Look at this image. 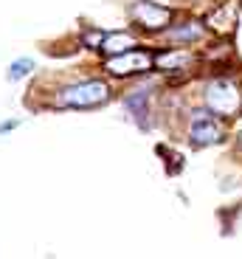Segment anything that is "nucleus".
I'll return each instance as SVG.
<instances>
[{
	"label": "nucleus",
	"instance_id": "obj_12",
	"mask_svg": "<svg viewBox=\"0 0 242 259\" xmlns=\"http://www.w3.org/2000/svg\"><path fill=\"white\" fill-rule=\"evenodd\" d=\"M102 39H105V31H99V28H90V31L82 34L85 48H99V46H102Z\"/></svg>",
	"mask_w": 242,
	"mask_h": 259
},
{
	"label": "nucleus",
	"instance_id": "obj_7",
	"mask_svg": "<svg viewBox=\"0 0 242 259\" xmlns=\"http://www.w3.org/2000/svg\"><path fill=\"white\" fill-rule=\"evenodd\" d=\"M195 54L189 51V46L183 48H166V51H158L155 54V65L166 73H175V71H189V65L195 62Z\"/></svg>",
	"mask_w": 242,
	"mask_h": 259
},
{
	"label": "nucleus",
	"instance_id": "obj_3",
	"mask_svg": "<svg viewBox=\"0 0 242 259\" xmlns=\"http://www.w3.org/2000/svg\"><path fill=\"white\" fill-rule=\"evenodd\" d=\"M223 136H225V130H223V124H220V118H217L206 104L197 107V110H191V116H189V141L195 144V147L220 144Z\"/></svg>",
	"mask_w": 242,
	"mask_h": 259
},
{
	"label": "nucleus",
	"instance_id": "obj_4",
	"mask_svg": "<svg viewBox=\"0 0 242 259\" xmlns=\"http://www.w3.org/2000/svg\"><path fill=\"white\" fill-rule=\"evenodd\" d=\"M152 68H155V51H147V48L141 51L138 46L105 59V71L113 76H138V73H147Z\"/></svg>",
	"mask_w": 242,
	"mask_h": 259
},
{
	"label": "nucleus",
	"instance_id": "obj_10",
	"mask_svg": "<svg viewBox=\"0 0 242 259\" xmlns=\"http://www.w3.org/2000/svg\"><path fill=\"white\" fill-rule=\"evenodd\" d=\"M209 31H231L236 23V9L231 3H223V6H217L214 12L209 14Z\"/></svg>",
	"mask_w": 242,
	"mask_h": 259
},
{
	"label": "nucleus",
	"instance_id": "obj_2",
	"mask_svg": "<svg viewBox=\"0 0 242 259\" xmlns=\"http://www.w3.org/2000/svg\"><path fill=\"white\" fill-rule=\"evenodd\" d=\"M203 104L217 118H236L242 110V91L228 76H214L203 88Z\"/></svg>",
	"mask_w": 242,
	"mask_h": 259
},
{
	"label": "nucleus",
	"instance_id": "obj_8",
	"mask_svg": "<svg viewBox=\"0 0 242 259\" xmlns=\"http://www.w3.org/2000/svg\"><path fill=\"white\" fill-rule=\"evenodd\" d=\"M124 107L141 130H150V91H132L124 96Z\"/></svg>",
	"mask_w": 242,
	"mask_h": 259
},
{
	"label": "nucleus",
	"instance_id": "obj_11",
	"mask_svg": "<svg viewBox=\"0 0 242 259\" xmlns=\"http://www.w3.org/2000/svg\"><path fill=\"white\" fill-rule=\"evenodd\" d=\"M31 71H34V59L23 57V59H17V62H12V65H9V73H6V76L12 79V82H17V79L28 76Z\"/></svg>",
	"mask_w": 242,
	"mask_h": 259
},
{
	"label": "nucleus",
	"instance_id": "obj_13",
	"mask_svg": "<svg viewBox=\"0 0 242 259\" xmlns=\"http://www.w3.org/2000/svg\"><path fill=\"white\" fill-rule=\"evenodd\" d=\"M17 124L20 121H3V124H0V133H9V130H14Z\"/></svg>",
	"mask_w": 242,
	"mask_h": 259
},
{
	"label": "nucleus",
	"instance_id": "obj_1",
	"mask_svg": "<svg viewBox=\"0 0 242 259\" xmlns=\"http://www.w3.org/2000/svg\"><path fill=\"white\" fill-rule=\"evenodd\" d=\"M110 102V84L105 79H85V82H73L62 91H57L54 107H65V110H90L99 104Z\"/></svg>",
	"mask_w": 242,
	"mask_h": 259
},
{
	"label": "nucleus",
	"instance_id": "obj_9",
	"mask_svg": "<svg viewBox=\"0 0 242 259\" xmlns=\"http://www.w3.org/2000/svg\"><path fill=\"white\" fill-rule=\"evenodd\" d=\"M135 46H138V39L132 37L130 31H113V34H105L99 51L105 54V57H116V54H124V51H130V48H135Z\"/></svg>",
	"mask_w": 242,
	"mask_h": 259
},
{
	"label": "nucleus",
	"instance_id": "obj_6",
	"mask_svg": "<svg viewBox=\"0 0 242 259\" xmlns=\"http://www.w3.org/2000/svg\"><path fill=\"white\" fill-rule=\"evenodd\" d=\"M161 34H164V39L172 42V46H195V42L206 39L209 26L200 23V20H195V17H189V20H180V23H169Z\"/></svg>",
	"mask_w": 242,
	"mask_h": 259
},
{
	"label": "nucleus",
	"instance_id": "obj_5",
	"mask_svg": "<svg viewBox=\"0 0 242 259\" xmlns=\"http://www.w3.org/2000/svg\"><path fill=\"white\" fill-rule=\"evenodd\" d=\"M130 14H132V20H135V26L150 31V34H161L172 23V9L161 6L155 0H135Z\"/></svg>",
	"mask_w": 242,
	"mask_h": 259
},
{
	"label": "nucleus",
	"instance_id": "obj_14",
	"mask_svg": "<svg viewBox=\"0 0 242 259\" xmlns=\"http://www.w3.org/2000/svg\"><path fill=\"white\" fill-rule=\"evenodd\" d=\"M236 144H239V147H242V133H239V138H236Z\"/></svg>",
	"mask_w": 242,
	"mask_h": 259
}]
</instances>
